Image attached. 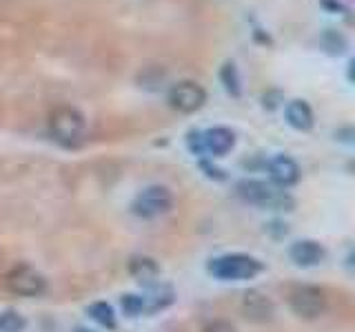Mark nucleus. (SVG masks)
<instances>
[{
  "label": "nucleus",
  "mask_w": 355,
  "mask_h": 332,
  "mask_svg": "<svg viewBox=\"0 0 355 332\" xmlns=\"http://www.w3.org/2000/svg\"><path fill=\"white\" fill-rule=\"evenodd\" d=\"M49 131L58 144L67 149H76L87 138V120L78 109L62 104L49 113Z\"/></svg>",
  "instance_id": "f257e3e1"
},
{
  "label": "nucleus",
  "mask_w": 355,
  "mask_h": 332,
  "mask_svg": "<svg viewBox=\"0 0 355 332\" xmlns=\"http://www.w3.org/2000/svg\"><path fill=\"white\" fill-rule=\"evenodd\" d=\"M207 268L220 282H244V279H253L255 275H260L262 264L255 257H251V255L231 252V255H220V257L211 259Z\"/></svg>",
  "instance_id": "f03ea898"
},
{
  "label": "nucleus",
  "mask_w": 355,
  "mask_h": 332,
  "mask_svg": "<svg viewBox=\"0 0 355 332\" xmlns=\"http://www.w3.org/2000/svg\"><path fill=\"white\" fill-rule=\"evenodd\" d=\"M171 206H173V195L169 188L160 184L147 186L131 202L133 215L142 219H155L160 215H166L171 210Z\"/></svg>",
  "instance_id": "7ed1b4c3"
},
{
  "label": "nucleus",
  "mask_w": 355,
  "mask_h": 332,
  "mask_svg": "<svg viewBox=\"0 0 355 332\" xmlns=\"http://www.w3.org/2000/svg\"><path fill=\"white\" fill-rule=\"evenodd\" d=\"M238 195L253 206H269V208H284L291 206V197L284 191H277L275 186L266 184L262 180H242L236 186Z\"/></svg>",
  "instance_id": "20e7f679"
},
{
  "label": "nucleus",
  "mask_w": 355,
  "mask_h": 332,
  "mask_svg": "<svg viewBox=\"0 0 355 332\" xmlns=\"http://www.w3.org/2000/svg\"><path fill=\"white\" fill-rule=\"evenodd\" d=\"M166 102H169V107L178 111V113L191 116L205 107L207 91L202 84H198L193 80H180L171 84L169 93H166Z\"/></svg>",
  "instance_id": "39448f33"
},
{
  "label": "nucleus",
  "mask_w": 355,
  "mask_h": 332,
  "mask_svg": "<svg viewBox=\"0 0 355 332\" xmlns=\"http://www.w3.org/2000/svg\"><path fill=\"white\" fill-rule=\"evenodd\" d=\"M288 304L300 319H318L327 310V297L315 286H300L288 297Z\"/></svg>",
  "instance_id": "423d86ee"
},
{
  "label": "nucleus",
  "mask_w": 355,
  "mask_h": 332,
  "mask_svg": "<svg viewBox=\"0 0 355 332\" xmlns=\"http://www.w3.org/2000/svg\"><path fill=\"white\" fill-rule=\"evenodd\" d=\"M7 286L18 297H40L47 290L44 277L38 270H33L31 266H18V268L11 270L7 277Z\"/></svg>",
  "instance_id": "0eeeda50"
},
{
  "label": "nucleus",
  "mask_w": 355,
  "mask_h": 332,
  "mask_svg": "<svg viewBox=\"0 0 355 332\" xmlns=\"http://www.w3.org/2000/svg\"><path fill=\"white\" fill-rule=\"evenodd\" d=\"M266 169H269V177L275 186L280 188H288L297 184L300 180V166L293 158H288V155L280 153V155H273L266 164Z\"/></svg>",
  "instance_id": "6e6552de"
},
{
  "label": "nucleus",
  "mask_w": 355,
  "mask_h": 332,
  "mask_svg": "<svg viewBox=\"0 0 355 332\" xmlns=\"http://www.w3.org/2000/svg\"><path fill=\"white\" fill-rule=\"evenodd\" d=\"M233 147H236V136H233V131L227 127H214V129H207L202 133L205 155H211V158H222V155H227Z\"/></svg>",
  "instance_id": "1a4fd4ad"
},
{
  "label": "nucleus",
  "mask_w": 355,
  "mask_h": 332,
  "mask_svg": "<svg viewBox=\"0 0 355 332\" xmlns=\"http://www.w3.org/2000/svg\"><path fill=\"white\" fill-rule=\"evenodd\" d=\"M288 257H291V261L300 266V268H313V266L322 264V259L327 257V252L313 239H300L288 248Z\"/></svg>",
  "instance_id": "9d476101"
},
{
  "label": "nucleus",
  "mask_w": 355,
  "mask_h": 332,
  "mask_svg": "<svg viewBox=\"0 0 355 332\" xmlns=\"http://www.w3.org/2000/svg\"><path fill=\"white\" fill-rule=\"evenodd\" d=\"M284 118L288 122V127H293L295 131H311L315 124L313 109L306 100H291L284 107Z\"/></svg>",
  "instance_id": "9b49d317"
},
{
  "label": "nucleus",
  "mask_w": 355,
  "mask_h": 332,
  "mask_svg": "<svg viewBox=\"0 0 355 332\" xmlns=\"http://www.w3.org/2000/svg\"><path fill=\"white\" fill-rule=\"evenodd\" d=\"M242 310H244V317L251 321H258V324H264V321H269L273 317L271 302L264 295H260L258 290H251L244 295Z\"/></svg>",
  "instance_id": "f8f14e48"
},
{
  "label": "nucleus",
  "mask_w": 355,
  "mask_h": 332,
  "mask_svg": "<svg viewBox=\"0 0 355 332\" xmlns=\"http://www.w3.org/2000/svg\"><path fill=\"white\" fill-rule=\"evenodd\" d=\"M129 273L142 286H153L160 277V268L151 257H133L129 261Z\"/></svg>",
  "instance_id": "ddd939ff"
},
{
  "label": "nucleus",
  "mask_w": 355,
  "mask_h": 332,
  "mask_svg": "<svg viewBox=\"0 0 355 332\" xmlns=\"http://www.w3.org/2000/svg\"><path fill=\"white\" fill-rule=\"evenodd\" d=\"M151 293L144 299V313H158V310L166 308L173 302V293L169 286H162V284H153L149 286Z\"/></svg>",
  "instance_id": "4468645a"
},
{
  "label": "nucleus",
  "mask_w": 355,
  "mask_h": 332,
  "mask_svg": "<svg viewBox=\"0 0 355 332\" xmlns=\"http://www.w3.org/2000/svg\"><path fill=\"white\" fill-rule=\"evenodd\" d=\"M220 82L225 86V91L233 98H240L242 95V77H240V71L236 62H225L220 69Z\"/></svg>",
  "instance_id": "2eb2a0df"
},
{
  "label": "nucleus",
  "mask_w": 355,
  "mask_h": 332,
  "mask_svg": "<svg viewBox=\"0 0 355 332\" xmlns=\"http://www.w3.org/2000/svg\"><path fill=\"white\" fill-rule=\"evenodd\" d=\"M89 317H92L98 326H103L107 330H116L118 326V321H116V313H114V308H111L107 302H96L89 306Z\"/></svg>",
  "instance_id": "dca6fc26"
},
{
  "label": "nucleus",
  "mask_w": 355,
  "mask_h": 332,
  "mask_svg": "<svg viewBox=\"0 0 355 332\" xmlns=\"http://www.w3.org/2000/svg\"><path fill=\"white\" fill-rule=\"evenodd\" d=\"M322 47H324V49H327L329 53H333V55H340V53L347 51L349 42H347V38L342 36V33L333 31V29H327V31H324V36H322Z\"/></svg>",
  "instance_id": "f3484780"
},
{
  "label": "nucleus",
  "mask_w": 355,
  "mask_h": 332,
  "mask_svg": "<svg viewBox=\"0 0 355 332\" xmlns=\"http://www.w3.org/2000/svg\"><path fill=\"white\" fill-rule=\"evenodd\" d=\"M27 328V321L16 310H5L0 315V332H22Z\"/></svg>",
  "instance_id": "a211bd4d"
},
{
  "label": "nucleus",
  "mask_w": 355,
  "mask_h": 332,
  "mask_svg": "<svg viewBox=\"0 0 355 332\" xmlns=\"http://www.w3.org/2000/svg\"><path fill=\"white\" fill-rule=\"evenodd\" d=\"M120 306H122V313L127 317H138L144 313V299L140 295H122L120 299Z\"/></svg>",
  "instance_id": "6ab92c4d"
},
{
  "label": "nucleus",
  "mask_w": 355,
  "mask_h": 332,
  "mask_svg": "<svg viewBox=\"0 0 355 332\" xmlns=\"http://www.w3.org/2000/svg\"><path fill=\"white\" fill-rule=\"evenodd\" d=\"M187 147L193 155H205V149H202V131H189L187 136Z\"/></svg>",
  "instance_id": "aec40b11"
},
{
  "label": "nucleus",
  "mask_w": 355,
  "mask_h": 332,
  "mask_svg": "<svg viewBox=\"0 0 355 332\" xmlns=\"http://www.w3.org/2000/svg\"><path fill=\"white\" fill-rule=\"evenodd\" d=\"M205 332H236V328H233L229 321H214V324H209L205 328Z\"/></svg>",
  "instance_id": "412c9836"
},
{
  "label": "nucleus",
  "mask_w": 355,
  "mask_h": 332,
  "mask_svg": "<svg viewBox=\"0 0 355 332\" xmlns=\"http://www.w3.org/2000/svg\"><path fill=\"white\" fill-rule=\"evenodd\" d=\"M322 5H324L327 9H331V11H342V14H347V7H344L340 0H322Z\"/></svg>",
  "instance_id": "4be33fe9"
},
{
  "label": "nucleus",
  "mask_w": 355,
  "mask_h": 332,
  "mask_svg": "<svg viewBox=\"0 0 355 332\" xmlns=\"http://www.w3.org/2000/svg\"><path fill=\"white\" fill-rule=\"evenodd\" d=\"M76 332H96V330H89V328H76Z\"/></svg>",
  "instance_id": "5701e85b"
}]
</instances>
